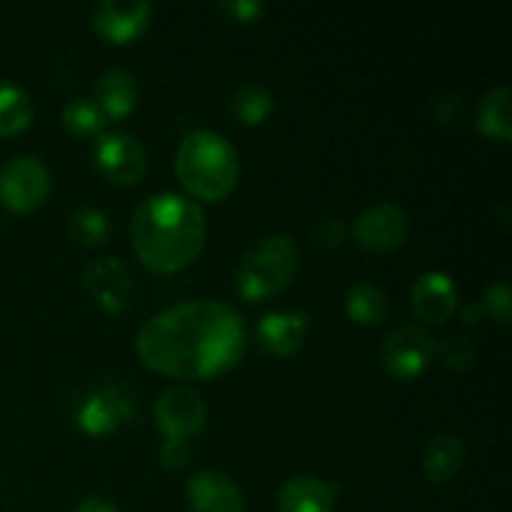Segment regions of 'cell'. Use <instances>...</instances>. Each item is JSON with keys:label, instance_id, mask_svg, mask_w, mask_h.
I'll return each instance as SVG.
<instances>
[{"label": "cell", "instance_id": "obj_9", "mask_svg": "<svg viewBox=\"0 0 512 512\" xmlns=\"http://www.w3.org/2000/svg\"><path fill=\"white\" fill-rule=\"evenodd\" d=\"M410 235V215L400 205L378 203L365 208L353 223V238L368 253L398 250Z\"/></svg>", "mask_w": 512, "mask_h": 512}, {"label": "cell", "instance_id": "obj_4", "mask_svg": "<svg viewBox=\"0 0 512 512\" xmlns=\"http://www.w3.org/2000/svg\"><path fill=\"white\" fill-rule=\"evenodd\" d=\"M300 268V248L290 235H265L238 260L233 285L248 303L273 298L288 288Z\"/></svg>", "mask_w": 512, "mask_h": 512}, {"label": "cell", "instance_id": "obj_14", "mask_svg": "<svg viewBox=\"0 0 512 512\" xmlns=\"http://www.w3.org/2000/svg\"><path fill=\"white\" fill-rule=\"evenodd\" d=\"M133 415L128 398L118 388H98L80 403L75 423L93 438L115 433Z\"/></svg>", "mask_w": 512, "mask_h": 512}, {"label": "cell", "instance_id": "obj_3", "mask_svg": "<svg viewBox=\"0 0 512 512\" xmlns=\"http://www.w3.org/2000/svg\"><path fill=\"white\" fill-rule=\"evenodd\" d=\"M175 175L190 198L218 203L238 185V150L223 133L208 128L193 130L175 153Z\"/></svg>", "mask_w": 512, "mask_h": 512}, {"label": "cell", "instance_id": "obj_30", "mask_svg": "<svg viewBox=\"0 0 512 512\" xmlns=\"http://www.w3.org/2000/svg\"><path fill=\"white\" fill-rule=\"evenodd\" d=\"M75 512H120V510L115 508L108 498H103V495H90V498H85L83 503L75 508Z\"/></svg>", "mask_w": 512, "mask_h": 512}, {"label": "cell", "instance_id": "obj_11", "mask_svg": "<svg viewBox=\"0 0 512 512\" xmlns=\"http://www.w3.org/2000/svg\"><path fill=\"white\" fill-rule=\"evenodd\" d=\"M410 305L425 325H443L458 308V285L448 273L428 270L420 275L410 290Z\"/></svg>", "mask_w": 512, "mask_h": 512}, {"label": "cell", "instance_id": "obj_26", "mask_svg": "<svg viewBox=\"0 0 512 512\" xmlns=\"http://www.w3.org/2000/svg\"><path fill=\"white\" fill-rule=\"evenodd\" d=\"M483 308L485 313L493 315L495 320H498L500 325H510V318H512V295H510V288L508 283H493L485 288V295H483Z\"/></svg>", "mask_w": 512, "mask_h": 512}, {"label": "cell", "instance_id": "obj_18", "mask_svg": "<svg viewBox=\"0 0 512 512\" xmlns=\"http://www.w3.org/2000/svg\"><path fill=\"white\" fill-rule=\"evenodd\" d=\"M465 445L460 435L440 433L428 440L423 450V470L433 483H448L463 465Z\"/></svg>", "mask_w": 512, "mask_h": 512}, {"label": "cell", "instance_id": "obj_13", "mask_svg": "<svg viewBox=\"0 0 512 512\" xmlns=\"http://www.w3.org/2000/svg\"><path fill=\"white\" fill-rule=\"evenodd\" d=\"M310 318L305 310H273L255 325V338L265 353L275 358H288L303 348L308 338Z\"/></svg>", "mask_w": 512, "mask_h": 512}, {"label": "cell", "instance_id": "obj_25", "mask_svg": "<svg viewBox=\"0 0 512 512\" xmlns=\"http://www.w3.org/2000/svg\"><path fill=\"white\" fill-rule=\"evenodd\" d=\"M475 345L470 343L465 335H450L443 343H438L435 358L443 363V368L455 370V373H465L475 365Z\"/></svg>", "mask_w": 512, "mask_h": 512}, {"label": "cell", "instance_id": "obj_17", "mask_svg": "<svg viewBox=\"0 0 512 512\" xmlns=\"http://www.w3.org/2000/svg\"><path fill=\"white\" fill-rule=\"evenodd\" d=\"M93 103L98 105L105 120L125 118L138 103V80L130 70L108 68L95 83Z\"/></svg>", "mask_w": 512, "mask_h": 512}, {"label": "cell", "instance_id": "obj_12", "mask_svg": "<svg viewBox=\"0 0 512 512\" xmlns=\"http://www.w3.org/2000/svg\"><path fill=\"white\" fill-rule=\"evenodd\" d=\"M83 285L90 298L108 313H120L128 308L133 295V278L128 268L115 258H98L85 265Z\"/></svg>", "mask_w": 512, "mask_h": 512}, {"label": "cell", "instance_id": "obj_24", "mask_svg": "<svg viewBox=\"0 0 512 512\" xmlns=\"http://www.w3.org/2000/svg\"><path fill=\"white\" fill-rule=\"evenodd\" d=\"M105 115L100 113L93 98H73L65 103L63 108V125L70 133L80 135V138H98L105 128Z\"/></svg>", "mask_w": 512, "mask_h": 512}, {"label": "cell", "instance_id": "obj_22", "mask_svg": "<svg viewBox=\"0 0 512 512\" xmlns=\"http://www.w3.org/2000/svg\"><path fill=\"white\" fill-rule=\"evenodd\" d=\"M33 100L18 85L0 80V138L15 135L33 123Z\"/></svg>", "mask_w": 512, "mask_h": 512}, {"label": "cell", "instance_id": "obj_21", "mask_svg": "<svg viewBox=\"0 0 512 512\" xmlns=\"http://www.w3.org/2000/svg\"><path fill=\"white\" fill-rule=\"evenodd\" d=\"M228 113L243 125H260L273 113V95L265 85L245 83L228 98Z\"/></svg>", "mask_w": 512, "mask_h": 512}, {"label": "cell", "instance_id": "obj_28", "mask_svg": "<svg viewBox=\"0 0 512 512\" xmlns=\"http://www.w3.org/2000/svg\"><path fill=\"white\" fill-rule=\"evenodd\" d=\"M220 10H223L228 18L238 20V23H250V20L260 18L263 3H260V0H223V3H220Z\"/></svg>", "mask_w": 512, "mask_h": 512}, {"label": "cell", "instance_id": "obj_1", "mask_svg": "<svg viewBox=\"0 0 512 512\" xmlns=\"http://www.w3.org/2000/svg\"><path fill=\"white\" fill-rule=\"evenodd\" d=\"M140 360L155 373L203 380L233 370L248 350L243 315L220 300H188L160 310L138 330Z\"/></svg>", "mask_w": 512, "mask_h": 512}, {"label": "cell", "instance_id": "obj_29", "mask_svg": "<svg viewBox=\"0 0 512 512\" xmlns=\"http://www.w3.org/2000/svg\"><path fill=\"white\" fill-rule=\"evenodd\" d=\"M463 110V95L455 93V90H445V93L435 100V115H438L440 123H455V120H460Z\"/></svg>", "mask_w": 512, "mask_h": 512}, {"label": "cell", "instance_id": "obj_10", "mask_svg": "<svg viewBox=\"0 0 512 512\" xmlns=\"http://www.w3.org/2000/svg\"><path fill=\"white\" fill-rule=\"evenodd\" d=\"M153 8L145 0H100L90 13V28L108 43H133L148 30Z\"/></svg>", "mask_w": 512, "mask_h": 512}, {"label": "cell", "instance_id": "obj_7", "mask_svg": "<svg viewBox=\"0 0 512 512\" xmlns=\"http://www.w3.org/2000/svg\"><path fill=\"white\" fill-rule=\"evenodd\" d=\"M93 165L103 178L118 185H133L148 170V153L130 133H100L93 143Z\"/></svg>", "mask_w": 512, "mask_h": 512}, {"label": "cell", "instance_id": "obj_15", "mask_svg": "<svg viewBox=\"0 0 512 512\" xmlns=\"http://www.w3.org/2000/svg\"><path fill=\"white\" fill-rule=\"evenodd\" d=\"M188 505L193 512H245L240 488L218 470H200L190 478Z\"/></svg>", "mask_w": 512, "mask_h": 512}, {"label": "cell", "instance_id": "obj_5", "mask_svg": "<svg viewBox=\"0 0 512 512\" xmlns=\"http://www.w3.org/2000/svg\"><path fill=\"white\" fill-rule=\"evenodd\" d=\"M155 423L165 443L160 450L163 468L178 473L188 465L190 440L198 438L208 425V408L190 388H168L155 400Z\"/></svg>", "mask_w": 512, "mask_h": 512}, {"label": "cell", "instance_id": "obj_2", "mask_svg": "<svg viewBox=\"0 0 512 512\" xmlns=\"http://www.w3.org/2000/svg\"><path fill=\"white\" fill-rule=\"evenodd\" d=\"M208 223L193 198L155 193L140 200L130 215V245L153 273H178L200 255Z\"/></svg>", "mask_w": 512, "mask_h": 512}, {"label": "cell", "instance_id": "obj_16", "mask_svg": "<svg viewBox=\"0 0 512 512\" xmlns=\"http://www.w3.org/2000/svg\"><path fill=\"white\" fill-rule=\"evenodd\" d=\"M338 485L315 475H295L278 490L280 512H333Z\"/></svg>", "mask_w": 512, "mask_h": 512}, {"label": "cell", "instance_id": "obj_27", "mask_svg": "<svg viewBox=\"0 0 512 512\" xmlns=\"http://www.w3.org/2000/svg\"><path fill=\"white\" fill-rule=\"evenodd\" d=\"M345 225L335 218H318L313 225H310V238H313L315 245L325 250L340 248L345 243Z\"/></svg>", "mask_w": 512, "mask_h": 512}, {"label": "cell", "instance_id": "obj_31", "mask_svg": "<svg viewBox=\"0 0 512 512\" xmlns=\"http://www.w3.org/2000/svg\"><path fill=\"white\" fill-rule=\"evenodd\" d=\"M483 318H485V308H483V303H480V300H473V303L465 305V310H463L465 323L478 325Z\"/></svg>", "mask_w": 512, "mask_h": 512}, {"label": "cell", "instance_id": "obj_19", "mask_svg": "<svg viewBox=\"0 0 512 512\" xmlns=\"http://www.w3.org/2000/svg\"><path fill=\"white\" fill-rule=\"evenodd\" d=\"M345 313L353 323L375 328L383 325L390 315V300L380 285L355 283L345 290Z\"/></svg>", "mask_w": 512, "mask_h": 512}, {"label": "cell", "instance_id": "obj_8", "mask_svg": "<svg viewBox=\"0 0 512 512\" xmlns=\"http://www.w3.org/2000/svg\"><path fill=\"white\" fill-rule=\"evenodd\" d=\"M435 350H438V340L428 330L418 325H405L385 338L383 365L395 380L410 383L428 370V365L435 360Z\"/></svg>", "mask_w": 512, "mask_h": 512}, {"label": "cell", "instance_id": "obj_23", "mask_svg": "<svg viewBox=\"0 0 512 512\" xmlns=\"http://www.w3.org/2000/svg\"><path fill=\"white\" fill-rule=\"evenodd\" d=\"M68 233L83 248H100L110 235V220L98 208H78L70 213Z\"/></svg>", "mask_w": 512, "mask_h": 512}, {"label": "cell", "instance_id": "obj_20", "mask_svg": "<svg viewBox=\"0 0 512 512\" xmlns=\"http://www.w3.org/2000/svg\"><path fill=\"white\" fill-rule=\"evenodd\" d=\"M510 85H498L488 90L485 98L480 100L478 108V128L488 138L510 140L512 138V120H510Z\"/></svg>", "mask_w": 512, "mask_h": 512}, {"label": "cell", "instance_id": "obj_6", "mask_svg": "<svg viewBox=\"0 0 512 512\" xmlns=\"http://www.w3.org/2000/svg\"><path fill=\"white\" fill-rule=\"evenodd\" d=\"M50 170L35 155H15L0 168V203L13 213H33L48 200Z\"/></svg>", "mask_w": 512, "mask_h": 512}]
</instances>
